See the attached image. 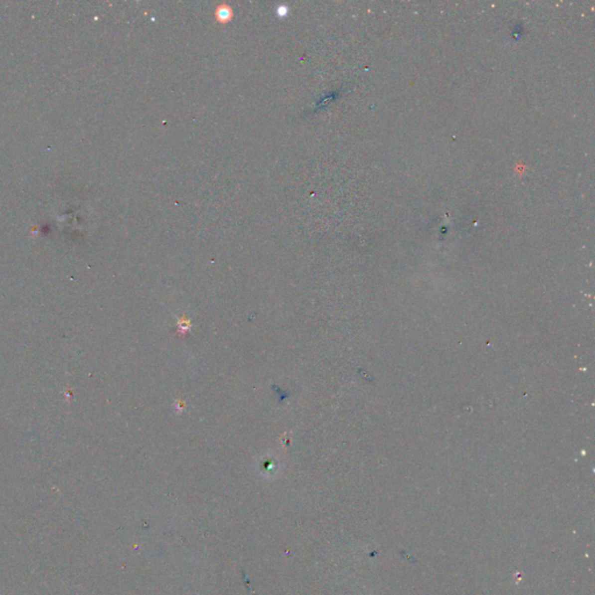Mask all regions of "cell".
Returning a JSON list of instances; mask_svg holds the SVG:
<instances>
[{"mask_svg": "<svg viewBox=\"0 0 595 595\" xmlns=\"http://www.w3.org/2000/svg\"><path fill=\"white\" fill-rule=\"evenodd\" d=\"M215 14L219 22L226 23L233 17V9L228 5H221L216 8Z\"/></svg>", "mask_w": 595, "mask_h": 595, "instance_id": "1", "label": "cell"}]
</instances>
